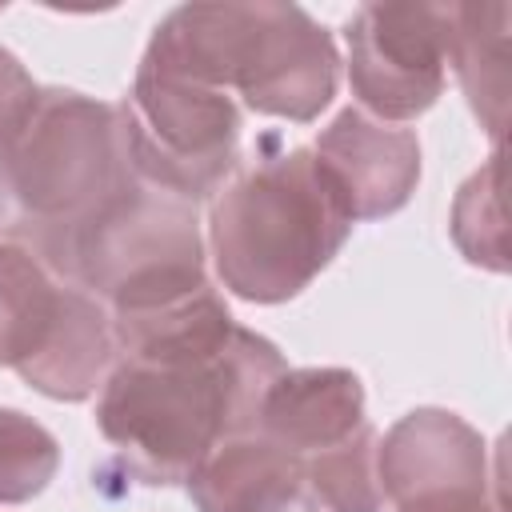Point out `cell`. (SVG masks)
<instances>
[{
    "label": "cell",
    "instance_id": "cell-10",
    "mask_svg": "<svg viewBox=\"0 0 512 512\" xmlns=\"http://www.w3.org/2000/svg\"><path fill=\"white\" fill-rule=\"evenodd\" d=\"M368 424L364 384L348 368H284L268 388L256 436L308 460L356 436Z\"/></svg>",
    "mask_w": 512,
    "mask_h": 512
},
{
    "label": "cell",
    "instance_id": "cell-9",
    "mask_svg": "<svg viewBox=\"0 0 512 512\" xmlns=\"http://www.w3.org/2000/svg\"><path fill=\"white\" fill-rule=\"evenodd\" d=\"M316 160L336 184L352 220H380L400 212L420 180L416 132L344 108L316 140Z\"/></svg>",
    "mask_w": 512,
    "mask_h": 512
},
{
    "label": "cell",
    "instance_id": "cell-11",
    "mask_svg": "<svg viewBox=\"0 0 512 512\" xmlns=\"http://www.w3.org/2000/svg\"><path fill=\"white\" fill-rule=\"evenodd\" d=\"M112 360H116V332H112L108 308L96 296H88L84 288L68 284L64 312H60L48 344L16 376L24 384H32L40 396L76 404V400H88L108 380Z\"/></svg>",
    "mask_w": 512,
    "mask_h": 512
},
{
    "label": "cell",
    "instance_id": "cell-8",
    "mask_svg": "<svg viewBox=\"0 0 512 512\" xmlns=\"http://www.w3.org/2000/svg\"><path fill=\"white\" fill-rule=\"evenodd\" d=\"M376 480L396 508L448 492H488V444L448 408H412L376 440Z\"/></svg>",
    "mask_w": 512,
    "mask_h": 512
},
{
    "label": "cell",
    "instance_id": "cell-1",
    "mask_svg": "<svg viewBox=\"0 0 512 512\" xmlns=\"http://www.w3.org/2000/svg\"><path fill=\"white\" fill-rule=\"evenodd\" d=\"M280 372V348L240 324L220 344L124 356L104 380L96 428L140 484H188L216 444L256 432Z\"/></svg>",
    "mask_w": 512,
    "mask_h": 512
},
{
    "label": "cell",
    "instance_id": "cell-21",
    "mask_svg": "<svg viewBox=\"0 0 512 512\" xmlns=\"http://www.w3.org/2000/svg\"><path fill=\"white\" fill-rule=\"evenodd\" d=\"M12 220V200H8V192H4V184H0V228Z\"/></svg>",
    "mask_w": 512,
    "mask_h": 512
},
{
    "label": "cell",
    "instance_id": "cell-16",
    "mask_svg": "<svg viewBox=\"0 0 512 512\" xmlns=\"http://www.w3.org/2000/svg\"><path fill=\"white\" fill-rule=\"evenodd\" d=\"M504 156L500 148L488 156L480 172L464 180L452 204V240L468 264L504 272L508 268V236H504Z\"/></svg>",
    "mask_w": 512,
    "mask_h": 512
},
{
    "label": "cell",
    "instance_id": "cell-7",
    "mask_svg": "<svg viewBox=\"0 0 512 512\" xmlns=\"http://www.w3.org/2000/svg\"><path fill=\"white\" fill-rule=\"evenodd\" d=\"M336 80L340 52L324 24H316L300 4H248L232 88L252 112L308 124L332 104Z\"/></svg>",
    "mask_w": 512,
    "mask_h": 512
},
{
    "label": "cell",
    "instance_id": "cell-18",
    "mask_svg": "<svg viewBox=\"0 0 512 512\" xmlns=\"http://www.w3.org/2000/svg\"><path fill=\"white\" fill-rule=\"evenodd\" d=\"M32 96H36L32 76L24 72V64L8 48H0V144L12 132V124L20 120V112L28 108Z\"/></svg>",
    "mask_w": 512,
    "mask_h": 512
},
{
    "label": "cell",
    "instance_id": "cell-5",
    "mask_svg": "<svg viewBox=\"0 0 512 512\" xmlns=\"http://www.w3.org/2000/svg\"><path fill=\"white\" fill-rule=\"evenodd\" d=\"M116 112L136 180L196 204L236 172L240 108L228 92L140 64Z\"/></svg>",
    "mask_w": 512,
    "mask_h": 512
},
{
    "label": "cell",
    "instance_id": "cell-17",
    "mask_svg": "<svg viewBox=\"0 0 512 512\" xmlns=\"http://www.w3.org/2000/svg\"><path fill=\"white\" fill-rule=\"evenodd\" d=\"M56 468V436L20 408H0V504H24L40 496Z\"/></svg>",
    "mask_w": 512,
    "mask_h": 512
},
{
    "label": "cell",
    "instance_id": "cell-12",
    "mask_svg": "<svg viewBox=\"0 0 512 512\" xmlns=\"http://www.w3.org/2000/svg\"><path fill=\"white\" fill-rule=\"evenodd\" d=\"M296 492H304V460L256 432L216 444L188 476L200 512H264Z\"/></svg>",
    "mask_w": 512,
    "mask_h": 512
},
{
    "label": "cell",
    "instance_id": "cell-2",
    "mask_svg": "<svg viewBox=\"0 0 512 512\" xmlns=\"http://www.w3.org/2000/svg\"><path fill=\"white\" fill-rule=\"evenodd\" d=\"M352 216L312 148L256 156L236 168L208 212L220 284L252 304L304 292L344 248Z\"/></svg>",
    "mask_w": 512,
    "mask_h": 512
},
{
    "label": "cell",
    "instance_id": "cell-14",
    "mask_svg": "<svg viewBox=\"0 0 512 512\" xmlns=\"http://www.w3.org/2000/svg\"><path fill=\"white\" fill-rule=\"evenodd\" d=\"M508 4H452L448 64L456 68L472 112L484 120L492 140L504 128L508 104Z\"/></svg>",
    "mask_w": 512,
    "mask_h": 512
},
{
    "label": "cell",
    "instance_id": "cell-4",
    "mask_svg": "<svg viewBox=\"0 0 512 512\" xmlns=\"http://www.w3.org/2000/svg\"><path fill=\"white\" fill-rule=\"evenodd\" d=\"M132 180L116 104L72 88H36L0 144V184L32 236L84 224Z\"/></svg>",
    "mask_w": 512,
    "mask_h": 512
},
{
    "label": "cell",
    "instance_id": "cell-20",
    "mask_svg": "<svg viewBox=\"0 0 512 512\" xmlns=\"http://www.w3.org/2000/svg\"><path fill=\"white\" fill-rule=\"evenodd\" d=\"M264 512H320V508L312 504V496H308V488H304V492H296V496H288V500H280V504H272V508H264Z\"/></svg>",
    "mask_w": 512,
    "mask_h": 512
},
{
    "label": "cell",
    "instance_id": "cell-3",
    "mask_svg": "<svg viewBox=\"0 0 512 512\" xmlns=\"http://www.w3.org/2000/svg\"><path fill=\"white\" fill-rule=\"evenodd\" d=\"M28 248L108 312L152 308L208 284L196 204L144 180L120 188L84 224L32 236Z\"/></svg>",
    "mask_w": 512,
    "mask_h": 512
},
{
    "label": "cell",
    "instance_id": "cell-6",
    "mask_svg": "<svg viewBox=\"0 0 512 512\" xmlns=\"http://www.w3.org/2000/svg\"><path fill=\"white\" fill-rule=\"evenodd\" d=\"M452 4H360L344 24L348 84L372 120L428 112L448 76Z\"/></svg>",
    "mask_w": 512,
    "mask_h": 512
},
{
    "label": "cell",
    "instance_id": "cell-15",
    "mask_svg": "<svg viewBox=\"0 0 512 512\" xmlns=\"http://www.w3.org/2000/svg\"><path fill=\"white\" fill-rule=\"evenodd\" d=\"M304 488L320 512H380L384 492L376 480V432L364 424L344 444L304 460Z\"/></svg>",
    "mask_w": 512,
    "mask_h": 512
},
{
    "label": "cell",
    "instance_id": "cell-13",
    "mask_svg": "<svg viewBox=\"0 0 512 512\" xmlns=\"http://www.w3.org/2000/svg\"><path fill=\"white\" fill-rule=\"evenodd\" d=\"M64 296L68 280L60 284L28 244H0V368L20 372L40 356L64 312Z\"/></svg>",
    "mask_w": 512,
    "mask_h": 512
},
{
    "label": "cell",
    "instance_id": "cell-19",
    "mask_svg": "<svg viewBox=\"0 0 512 512\" xmlns=\"http://www.w3.org/2000/svg\"><path fill=\"white\" fill-rule=\"evenodd\" d=\"M396 512H500V500H492L488 492H448V496L400 504Z\"/></svg>",
    "mask_w": 512,
    "mask_h": 512
}]
</instances>
